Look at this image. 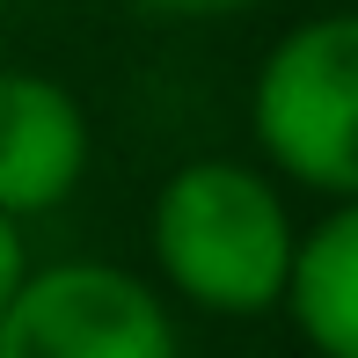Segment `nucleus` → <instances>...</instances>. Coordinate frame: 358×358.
Returning <instances> with one entry per match:
<instances>
[{
    "instance_id": "1",
    "label": "nucleus",
    "mask_w": 358,
    "mask_h": 358,
    "mask_svg": "<svg viewBox=\"0 0 358 358\" xmlns=\"http://www.w3.org/2000/svg\"><path fill=\"white\" fill-rule=\"evenodd\" d=\"M285 198L241 161H190L154 198V256L183 300L205 315H264L292 278Z\"/></svg>"
},
{
    "instance_id": "2",
    "label": "nucleus",
    "mask_w": 358,
    "mask_h": 358,
    "mask_svg": "<svg viewBox=\"0 0 358 358\" xmlns=\"http://www.w3.org/2000/svg\"><path fill=\"white\" fill-rule=\"evenodd\" d=\"M256 139L292 183L358 198V15L300 22L264 59Z\"/></svg>"
},
{
    "instance_id": "3",
    "label": "nucleus",
    "mask_w": 358,
    "mask_h": 358,
    "mask_svg": "<svg viewBox=\"0 0 358 358\" xmlns=\"http://www.w3.org/2000/svg\"><path fill=\"white\" fill-rule=\"evenodd\" d=\"M0 358H176V322L117 264H52L0 307Z\"/></svg>"
},
{
    "instance_id": "4",
    "label": "nucleus",
    "mask_w": 358,
    "mask_h": 358,
    "mask_svg": "<svg viewBox=\"0 0 358 358\" xmlns=\"http://www.w3.org/2000/svg\"><path fill=\"white\" fill-rule=\"evenodd\" d=\"M88 169V117L59 80L0 73V213L29 220L73 198Z\"/></svg>"
},
{
    "instance_id": "5",
    "label": "nucleus",
    "mask_w": 358,
    "mask_h": 358,
    "mask_svg": "<svg viewBox=\"0 0 358 358\" xmlns=\"http://www.w3.org/2000/svg\"><path fill=\"white\" fill-rule=\"evenodd\" d=\"M285 307L322 358H358V198L292 249Z\"/></svg>"
},
{
    "instance_id": "6",
    "label": "nucleus",
    "mask_w": 358,
    "mask_h": 358,
    "mask_svg": "<svg viewBox=\"0 0 358 358\" xmlns=\"http://www.w3.org/2000/svg\"><path fill=\"white\" fill-rule=\"evenodd\" d=\"M29 278V264H22V220H8L0 213V307L15 300V285Z\"/></svg>"
},
{
    "instance_id": "7",
    "label": "nucleus",
    "mask_w": 358,
    "mask_h": 358,
    "mask_svg": "<svg viewBox=\"0 0 358 358\" xmlns=\"http://www.w3.org/2000/svg\"><path fill=\"white\" fill-rule=\"evenodd\" d=\"M132 8L169 15V22H213V15H234V8H249V0H132Z\"/></svg>"
}]
</instances>
